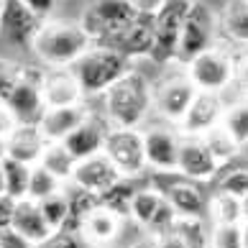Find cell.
<instances>
[{
  "label": "cell",
  "instance_id": "cell-1",
  "mask_svg": "<svg viewBox=\"0 0 248 248\" xmlns=\"http://www.w3.org/2000/svg\"><path fill=\"white\" fill-rule=\"evenodd\" d=\"M110 128H143L154 113V85L141 69H131L100 97Z\"/></svg>",
  "mask_w": 248,
  "mask_h": 248
},
{
  "label": "cell",
  "instance_id": "cell-2",
  "mask_svg": "<svg viewBox=\"0 0 248 248\" xmlns=\"http://www.w3.org/2000/svg\"><path fill=\"white\" fill-rule=\"evenodd\" d=\"M90 46L93 39L79 21H44L31 51L49 69H72Z\"/></svg>",
  "mask_w": 248,
  "mask_h": 248
},
{
  "label": "cell",
  "instance_id": "cell-3",
  "mask_svg": "<svg viewBox=\"0 0 248 248\" xmlns=\"http://www.w3.org/2000/svg\"><path fill=\"white\" fill-rule=\"evenodd\" d=\"M131 69H133V62L128 57H123L118 49L108 46V44H93L79 57V62L72 67L82 93H85V100L103 97Z\"/></svg>",
  "mask_w": 248,
  "mask_h": 248
},
{
  "label": "cell",
  "instance_id": "cell-4",
  "mask_svg": "<svg viewBox=\"0 0 248 248\" xmlns=\"http://www.w3.org/2000/svg\"><path fill=\"white\" fill-rule=\"evenodd\" d=\"M197 97V87L187 77L185 67H174L154 85V115L156 121L177 125L185 121L189 105Z\"/></svg>",
  "mask_w": 248,
  "mask_h": 248
},
{
  "label": "cell",
  "instance_id": "cell-5",
  "mask_svg": "<svg viewBox=\"0 0 248 248\" xmlns=\"http://www.w3.org/2000/svg\"><path fill=\"white\" fill-rule=\"evenodd\" d=\"M195 0H164V5L154 13V29L156 41L151 59L159 67H177V54H179V36L187 16L192 11Z\"/></svg>",
  "mask_w": 248,
  "mask_h": 248
},
{
  "label": "cell",
  "instance_id": "cell-6",
  "mask_svg": "<svg viewBox=\"0 0 248 248\" xmlns=\"http://www.w3.org/2000/svg\"><path fill=\"white\" fill-rule=\"evenodd\" d=\"M139 16L141 13L128 0H93L79 23L93 44H108L121 36Z\"/></svg>",
  "mask_w": 248,
  "mask_h": 248
},
{
  "label": "cell",
  "instance_id": "cell-7",
  "mask_svg": "<svg viewBox=\"0 0 248 248\" xmlns=\"http://www.w3.org/2000/svg\"><path fill=\"white\" fill-rule=\"evenodd\" d=\"M235 59L228 49L215 46L202 51L200 57H195L189 64H185L187 77L192 79V85L197 87V93H217L225 95L228 87H233L235 79Z\"/></svg>",
  "mask_w": 248,
  "mask_h": 248
},
{
  "label": "cell",
  "instance_id": "cell-8",
  "mask_svg": "<svg viewBox=\"0 0 248 248\" xmlns=\"http://www.w3.org/2000/svg\"><path fill=\"white\" fill-rule=\"evenodd\" d=\"M103 154L113 161V167L125 179H139L149 169L141 128H110Z\"/></svg>",
  "mask_w": 248,
  "mask_h": 248
},
{
  "label": "cell",
  "instance_id": "cell-9",
  "mask_svg": "<svg viewBox=\"0 0 248 248\" xmlns=\"http://www.w3.org/2000/svg\"><path fill=\"white\" fill-rule=\"evenodd\" d=\"M217 26V16L210 11L205 3L195 0L192 11L187 16L185 26H182V36H179V54H177V67H185L195 57H200L202 51L215 46V31Z\"/></svg>",
  "mask_w": 248,
  "mask_h": 248
},
{
  "label": "cell",
  "instance_id": "cell-10",
  "mask_svg": "<svg viewBox=\"0 0 248 248\" xmlns=\"http://www.w3.org/2000/svg\"><path fill=\"white\" fill-rule=\"evenodd\" d=\"M141 136H143V151H146L149 169L159 171V174L177 171L179 146H182L179 128L164 123V121H151L141 128Z\"/></svg>",
  "mask_w": 248,
  "mask_h": 248
},
{
  "label": "cell",
  "instance_id": "cell-11",
  "mask_svg": "<svg viewBox=\"0 0 248 248\" xmlns=\"http://www.w3.org/2000/svg\"><path fill=\"white\" fill-rule=\"evenodd\" d=\"M41 75L44 72L23 69L11 97L5 100V105L13 113L18 125H39L44 113H46V103H44V95H41Z\"/></svg>",
  "mask_w": 248,
  "mask_h": 248
},
{
  "label": "cell",
  "instance_id": "cell-12",
  "mask_svg": "<svg viewBox=\"0 0 248 248\" xmlns=\"http://www.w3.org/2000/svg\"><path fill=\"white\" fill-rule=\"evenodd\" d=\"M41 23L44 18L36 16L23 0H3V8H0V39L8 41L11 46L31 49Z\"/></svg>",
  "mask_w": 248,
  "mask_h": 248
},
{
  "label": "cell",
  "instance_id": "cell-13",
  "mask_svg": "<svg viewBox=\"0 0 248 248\" xmlns=\"http://www.w3.org/2000/svg\"><path fill=\"white\" fill-rule=\"evenodd\" d=\"M225 105H228L225 95L197 93L195 103L189 105L187 115H185V121L179 123V133L187 136V139H202L210 128H215V125L223 123Z\"/></svg>",
  "mask_w": 248,
  "mask_h": 248
},
{
  "label": "cell",
  "instance_id": "cell-14",
  "mask_svg": "<svg viewBox=\"0 0 248 248\" xmlns=\"http://www.w3.org/2000/svg\"><path fill=\"white\" fill-rule=\"evenodd\" d=\"M223 169L220 161L215 159L210 149L202 139H187L182 136V146H179V161H177V174L189 182H207Z\"/></svg>",
  "mask_w": 248,
  "mask_h": 248
},
{
  "label": "cell",
  "instance_id": "cell-15",
  "mask_svg": "<svg viewBox=\"0 0 248 248\" xmlns=\"http://www.w3.org/2000/svg\"><path fill=\"white\" fill-rule=\"evenodd\" d=\"M41 95L49 108H69L87 103L79 82L72 69H44L41 75Z\"/></svg>",
  "mask_w": 248,
  "mask_h": 248
},
{
  "label": "cell",
  "instance_id": "cell-16",
  "mask_svg": "<svg viewBox=\"0 0 248 248\" xmlns=\"http://www.w3.org/2000/svg\"><path fill=\"white\" fill-rule=\"evenodd\" d=\"M164 195V200L171 205V210L177 213L179 217H187V220H202V215L207 213V200L202 195V189L197 182H189L185 177L171 179L169 185L164 187H156Z\"/></svg>",
  "mask_w": 248,
  "mask_h": 248
},
{
  "label": "cell",
  "instance_id": "cell-17",
  "mask_svg": "<svg viewBox=\"0 0 248 248\" xmlns=\"http://www.w3.org/2000/svg\"><path fill=\"white\" fill-rule=\"evenodd\" d=\"M154 41H156V29H154V16L149 13H141L136 21L128 26V29L115 36L113 41H108V46H113L128 57L131 62L136 59H151V51H154Z\"/></svg>",
  "mask_w": 248,
  "mask_h": 248
},
{
  "label": "cell",
  "instance_id": "cell-18",
  "mask_svg": "<svg viewBox=\"0 0 248 248\" xmlns=\"http://www.w3.org/2000/svg\"><path fill=\"white\" fill-rule=\"evenodd\" d=\"M108 131H110V125H108L105 118H100L97 113H93L85 123L77 128V131H72L62 143L67 146V151L75 156L77 161H85V159H93V156L103 154Z\"/></svg>",
  "mask_w": 248,
  "mask_h": 248
},
{
  "label": "cell",
  "instance_id": "cell-19",
  "mask_svg": "<svg viewBox=\"0 0 248 248\" xmlns=\"http://www.w3.org/2000/svg\"><path fill=\"white\" fill-rule=\"evenodd\" d=\"M121 171L113 167V161L108 159L105 154H97L93 159H85V161H77V169H75V177H72V185H77L82 189L93 192V195H103L108 192L115 182H121Z\"/></svg>",
  "mask_w": 248,
  "mask_h": 248
},
{
  "label": "cell",
  "instance_id": "cell-20",
  "mask_svg": "<svg viewBox=\"0 0 248 248\" xmlns=\"http://www.w3.org/2000/svg\"><path fill=\"white\" fill-rule=\"evenodd\" d=\"M93 115V110L87 108V103H79V105H69V108H49L41 118V133L49 143H62L72 131L87 121Z\"/></svg>",
  "mask_w": 248,
  "mask_h": 248
},
{
  "label": "cell",
  "instance_id": "cell-21",
  "mask_svg": "<svg viewBox=\"0 0 248 248\" xmlns=\"http://www.w3.org/2000/svg\"><path fill=\"white\" fill-rule=\"evenodd\" d=\"M46 139H44L39 125H16V131L5 139V159L21 161L26 167H36L46 149Z\"/></svg>",
  "mask_w": 248,
  "mask_h": 248
},
{
  "label": "cell",
  "instance_id": "cell-22",
  "mask_svg": "<svg viewBox=\"0 0 248 248\" xmlns=\"http://www.w3.org/2000/svg\"><path fill=\"white\" fill-rule=\"evenodd\" d=\"M121 228H123V217H118L115 213H110L105 207H97L95 213H90L85 217V223L79 225V238L87 246L105 248L121 235Z\"/></svg>",
  "mask_w": 248,
  "mask_h": 248
},
{
  "label": "cell",
  "instance_id": "cell-23",
  "mask_svg": "<svg viewBox=\"0 0 248 248\" xmlns=\"http://www.w3.org/2000/svg\"><path fill=\"white\" fill-rule=\"evenodd\" d=\"M13 231L21 233L23 238H29L31 243L41 246L44 241H49V238L54 235V231L49 228L46 217H44L39 202L33 200H18L16 205V215H13Z\"/></svg>",
  "mask_w": 248,
  "mask_h": 248
},
{
  "label": "cell",
  "instance_id": "cell-24",
  "mask_svg": "<svg viewBox=\"0 0 248 248\" xmlns=\"http://www.w3.org/2000/svg\"><path fill=\"white\" fill-rule=\"evenodd\" d=\"M217 26L238 46H248V0H225Z\"/></svg>",
  "mask_w": 248,
  "mask_h": 248
},
{
  "label": "cell",
  "instance_id": "cell-25",
  "mask_svg": "<svg viewBox=\"0 0 248 248\" xmlns=\"http://www.w3.org/2000/svg\"><path fill=\"white\" fill-rule=\"evenodd\" d=\"M64 195H67V202H69V220H67V228H64V231L79 235V225L85 223V217L90 213H95L100 207V197L77 187V185H72V182L64 185Z\"/></svg>",
  "mask_w": 248,
  "mask_h": 248
},
{
  "label": "cell",
  "instance_id": "cell-26",
  "mask_svg": "<svg viewBox=\"0 0 248 248\" xmlns=\"http://www.w3.org/2000/svg\"><path fill=\"white\" fill-rule=\"evenodd\" d=\"M39 164L46 171H51L59 182H64V185H69L72 177H75V169H77V159L67 151L64 143H46Z\"/></svg>",
  "mask_w": 248,
  "mask_h": 248
},
{
  "label": "cell",
  "instance_id": "cell-27",
  "mask_svg": "<svg viewBox=\"0 0 248 248\" xmlns=\"http://www.w3.org/2000/svg\"><path fill=\"white\" fill-rule=\"evenodd\" d=\"M141 187L136 185V179H121V182H115L113 187H110L108 192H103L100 195V207H105L110 210V213H115L118 217H128L131 215V202L136 197V192H139Z\"/></svg>",
  "mask_w": 248,
  "mask_h": 248
},
{
  "label": "cell",
  "instance_id": "cell-28",
  "mask_svg": "<svg viewBox=\"0 0 248 248\" xmlns=\"http://www.w3.org/2000/svg\"><path fill=\"white\" fill-rule=\"evenodd\" d=\"M207 215L213 225H241L243 223V202L225 192H215L207 202Z\"/></svg>",
  "mask_w": 248,
  "mask_h": 248
},
{
  "label": "cell",
  "instance_id": "cell-29",
  "mask_svg": "<svg viewBox=\"0 0 248 248\" xmlns=\"http://www.w3.org/2000/svg\"><path fill=\"white\" fill-rule=\"evenodd\" d=\"M164 205V195L156 187H141L136 192V197L131 202V217L139 228H149L154 215L159 213V207Z\"/></svg>",
  "mask_w": 248,
  "mask_h": 248
},
{
  "label": "cell",
  "instance_id": "cell-30",
  "mask_svg": "<svg viewBox=\"0 0 248 248\" xmlns=\"http://www.w3.org/2000/svg\"><path fill=\"white\" fill-rule=\"evenodd\" d=\"M202 143L210 149V154L215 156V159L220 161V167L223 164H228V161H233L238 154H241V149L243 146L238 143L231 133H228V128L220 123V125H215V128H210V131L202 136Z\"/></svg>",
  "mask_w": 248,
  "mask_h": 248
},
{
  "label": "cell",
  "instance_id": "cell-31",
  "mask_svg": "<svg viewBox=\"0 0 248 248\" xmlns=\"http://www.w3.org/2000/svg\"><path fill=\"white\" fill-rule=\"evenodd\" d=\"M223 125L241 146L248 143V97H235L225 105Z\"/></svg>",
  "mask_w": 248,
  "mask_h": 248
},
{
  "label": "cell",
  "instance_id": "cell-32",
  "mask_svg": "<svg viewBox=\"0 0 248 248\" xmlns=\"http://www.w3.org/2000/svg\"><path fill=\"white\" fill-rule=\"evenodd\" d=\"M31 169L21 161L5 159L3 161V174H5V195L13 200H26L29 197V185H31Z\"/></svg>",
  "mask_w": 248,
  "mask_h": 248
},
{
  "label": "cell",
  "instance_id": "cell-33",
  "mask_svg": "<svg viewBox=\"0 0 248 248\" xmlns=\"http://www.w3.org/2000/svg\"><path fill=\"white\" fill-rule=\"evenodd\" d=\"M62 189H64V182H59L51 171L44 169L41 164H36V167L31 169L29 200L41 202V200H46V197H51V195H57V192H62Z\"/></svg>",
  "mask_w": 248,
  "mask_h": 248
},
{
  "label": "cell",
  "instance_id": "cell-34",
  "mask_svg": "<svg viewBox=\"0 0 248 248\" xmlns=\"http://www.w3.org/2000/svg\"><path fill=\"white\" fill-rule=\"evenodd\" d=\"M44 217H46V223L54 233L57 231H64L67 228V220H69V202H67V195H64V189L57 192V195H51L46 200L39 202Z\"/></svg>",
  "mask_w": 248,
  "mask_h": 248
},
{
  "label": "cell",
  "instance_id": "cell-35",
  "mask_svg": "<svg viewBox=\"0 0 248 248\" xmlns=\"http://www.w3.org/2000/svg\"><path fill=\"white\" fill-rule=\"evenodd\" d=\"M182 238H185V243L189 248H210V233L205 231V225H202V220H187V217H179L177 220V228H174Z\"/></svg>",
  "mask_w": 248,
  "mask_h": 248
},
{
  "label": "cell",
  "instance_id": "cell-36",
  "mask_svg": "<svg viewBox=\"0 0 248 248\" xmlns=\"http://www.w3.org/2000/svg\"><path fill=\"white\" fill-rule=\"evenodd\" d=\"M217 192H225V195H231L235 200H246L248 197V169L238 167V169H231L228 174H223Z\"/></svg>",
  "mask_w": 248,
  "mask_h": 248
},
{
  "label": "cell",
  "instance_id": "cell-37",
  "mask_svg": "<svg viewBox=\"0 0 248 248\" xmlns=\"http://www.w3.org/2000/svg\"><path fill=\"white\" fill-rule=\"evenodd\" d=\"M210 248H243L241 225H213V231H210Z\"/></svg>",
  "mask_w": 248,
  "mask_h": 248
},
{
  "label": "cell",
  "instance_id": "cell-38",
  "mask_svg": "<svg viewBox=\"0 0 248 248\" xmlns=\"http://www.w3.org/2000/svg\"><path fill=\"white\" fill-rule=\"evenodd\" d=\"M177 220H179V215L174 213L171 205L164 200V205L159 207V213L154 215V220L149 223V228H146V231H149L154 238H159V235H164V233H171L174 228H177Z\"/></svg>",
  "mask_w": 248,
  "mask_h": 248
},
{
  "label": "cell",
  "instance_id": "cell-39",
  "mask_svg": "<svg viewBox=\"0 0 248 248\" xmlns=\"http://www.w3.org/2000/svg\"><path fill=\"white\" fill-rule=\"evenodd\" d=\"M21 72H23L21 67L0 62V103H5V100L11 97L13 87L18 85V79H21Z\"/></svg>",
  "mask_w": 248,
  "mask_h": 248
},
{
  "label": "cell",
  "instance_id": "cell-40",
  "mask_svg": "<svg viewBox=\"0 0 248 248\" xmlns=\"http://www.w3.org/2000/svg\"><path fill=\"white\" fill-rule=\"evenodd\" d=\"M39 248H85V241L77 233H67V231H57L49 241H44Z\"/></svg>",
  "mask_w": 248,
  "mask_h": 248
},
{
  "label": "cell",
  "instance_id": "cell-41",
  "mask_svg": "<svg viewBox=\"0 0 248 248\" xmlns=\"http://www.w3.org/2000/svg\"><path fill=\"white\" fill-rule=\"evenodd\" d=\"M233 85L238 87V97H248V54H241L235 59V79Z\"/></svg>",
  "mask_w": 248,
  "mask_h": 248
},
{
  "label": "cell",
  "instance_id": "cell-42",
  "mask_svg": "<svg viewBox=\"0 0 248 248\" xmlns=\"http://www.w3.org/2000/svg\"><path fill=\"white\" fill-rule=\"evenodd\" d=\"M0 248H39L36 243H31L29 238H23L21 233H16L13 228L0 231Z\"/></svg>",
  "mask_w": 248,
  "mask_h": 248
},
{
  "label": "cell",
  "instance_id": "cell-43",
  "mask_svg": "<svg viewBox=\"0 0 248 248\" xmlns=\"http://www.w3.org/2000/svg\"><path fill=\"white\" fill-rule=\"evenodd\" d=\"M16 205H18V200L8 197V195H0V231H8V228H13Z\"/></svg>",
  "mask_w": 248,
  "mask_h": 248
},
{
  "label": "cell",
  "instance_id": "cell-44",
  "mask_svg": "<svg viewBox=\"0 0 248 248\" xmlns=\"http://www.w3.org/2000/svg\"><path fill=\"white\" fill-rule=\"evenodd\" d=\"M151 241H154L156 248H189V246L185 243V238H182L177 231L164 233V235H159V238H151Z\"/></svg>",
  "mask_w": 248,
  "mask_h": 248
},
{
  "label": "cell",
  "instance_id": "cell-45",
  "mask_svg": "<svg viewBox=\"0 0 248 248\" xmlns=\"http://www.w3.org/2000/svg\"><path fill=\"white\" fill-rule=\"evenodd\" d=\"M16 118H13V113L8 110V105L5 103H0V139H8L13 131H16Z\"/></svg>",
  "mask_w": 248,
  "mask_h": 248
},
{
  "label": "cell",
  "instance_id": "cell-46",
  "mask_svg": "<svg viewBox=\"0 0 248 248\" xmlns=\"http://www.w3.org/2000/svg\"><path fill=\"white\" fill-rule=\"evenodd\" d=\"M23 3L29 5L39 18H46V16L54 11V3H57V0H23Z\"/></svg>",
  "mask_w": 248,
  "mask_h": 248
},
{
  "label": "cell",
  "instance_id": "cell-47",
  "mask_svg": "<svg viewBox=\"0 0 248 248\" xmlns=\"http://www.w3.org/2000/svg\"><path fill=\"white\" fill-rule=\"evenodd\" d=\"M128 3H131L139 13H149V16H154V13L164 5V0H128Z\"/></svg>",
  "mask_w": 248,
  "mask_h": 248
},
{
  "label": "cell",
  "instance_id": "cell-48",
  "mask_svg": "<svg viewBox=\"0 0 248 248\" xmlns=\"http://www.w3.org/2000/svg\"><path fill=\"white\" fill-rule=\"evenodd\" d=\"M131 248H156V246H154V241H136Z\"/></svg>",
  "mask_w": 248,
  "mask_h": 248
},
{
  "label": "cell",
  "instance_id": "cell-49",
  "mask_svg": "<svg viewBox=\"0 0 248 248\" xmlns=\"http://www.w3.org/2000/svg\"><path fill=\"white\" fill-rule=\"evenodd\" d=\"M0 195H5V174H3V161H0Z\"/></svg>",
  "mask_w": 248,
  "mask_h": 248
},
{
  "label": "cell",
  "instance_id": "cell-50",
  "mask_svg": "<svg viewBox=\"0 0 248 248\" xmlns=\"http://www.w3.org/2000/svg\"><path fill=\"white\" fill-rule=\"evenodd\" d=\"M241 231H243V248H248V223H241Z\"/></svg>",
  "mask_w": 248,
  "mask_h": 248
},
{
  "label": "cell",
  "instance_id": "cell-51",
  "mask_svg": "<svg viewBox=\"0 0 248 248\" xmlns=\"http://www.w3.org/2000/svg\"><path fill=\"white\" fill-rule=\"evenodd\" d=\"M241 202H243V223H248V197L241 200Z\"/></svg>",
  "mask_w": 248,
  "mask_h": 248
},
{
  "label": "cell",
  "instance_id": "cell-52",
  "mask_svg": "<svg viewBox=\"0 0 248 248\" xmlns=\"http://www.w3.org/2000/svg\"><path fill=\"white\" fill-rule=\"evenodd\" d=\"M0 161H5V139H0Z\"/></svg>",
  "mask_w": 248,
  "mask_h": 248
},
{
  "label": "cell",
  "instance_id": "cell-53",
  "mask_svg": "<svg viewBox=\"0 0 248 248\" xmlns=\"http://www.w3.org/2000/svg\"><path fill=\"white\" fill-rule=\"evenodd\" d=\"M0 8H3V0H0Z\"/></svg>",
  "mask_w": 248,
  "mask_h": 248
}]
</instances>
